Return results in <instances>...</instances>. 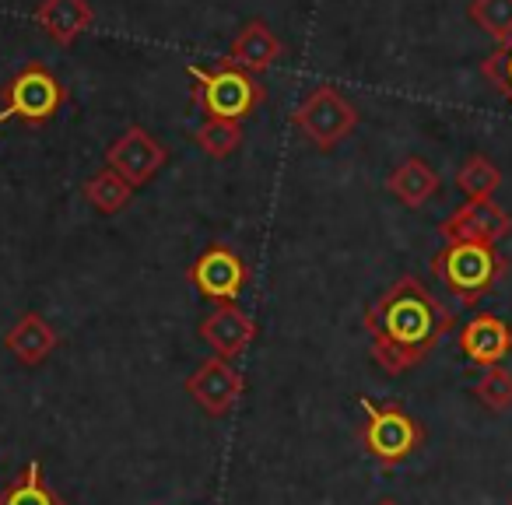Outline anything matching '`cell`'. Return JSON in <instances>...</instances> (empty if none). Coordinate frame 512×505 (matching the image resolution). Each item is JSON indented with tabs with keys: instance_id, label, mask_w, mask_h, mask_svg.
I'll return each mask as SVG.
<instances>
[{
	"instance_id": "6da1fadb",
	"label": "cell",
	"mask_w": 512,
	"mask_h": 505,
	"mask_svg": "<svg viewBox=\"0 0 512 505\" xmlns=\"http://www.w3.org/2000/svg\"><path fill=\"white\" fill-rule=\"evenodd\" d=\"M365 330L372 341V362L386 376H404L439 348L442 337L453 330V313L414 274H404L365 309Z\"/></svg>"
},
{
	"instance_id": "7a4b0ae2",
	"label": "cell",
	"mask_w": 512,
	"mask_h": 505,
	"mask_svg": "<svg viewBox=\"0 0 512 505\" xmlns=\"http://www.w3.org/2000/svg\"><path fill=\"white\" fill-rule=\"evenodd\" d=\"M186 78L193 81V102L207 113V120H235L242 123L264 106L267 88L256 81V74L221 60L218 67H186Z\"/></svg>"
},
{
	"instance_id": "3957f363",
	"label": "cell",
	"mask_w": 512,
	"mask_h": 505,
	"mask_svg": "<svg viewBox=\"0 0 512 505\" xmlns=\"http://www.w3.org/2000/svg\"><path fill=\"white\" fill-rule=\"evenodd\" d=\"M432 274L463 306H474L505 274V257L491 242H446L432 257Z\"/></svg>"
},
{
	"instance_id": "277c9868",
	"label": "cell",
	"mask_w": 512,
	"mask_h": 505,
	"mask_svg": "<svg viewBox=\"0 0 512 505\" xmlns=\"http://www.w3.org/2000/svg\"><path fill=\"white\" fill-rule=\"evenodd\" d=\"M67 106V85L46 64L32 60L8 85H0V127L11 120L43 127Z\"/></svg>"
},
{
	"instance_id": "5b68a950",
	"label": "cell",
	"mask_w": 512,
	"mask_h": 505,
	"mask_svg": "<svg viewBox=\"0 0 512 505\" xmlns=\"http://www.w3.org/2000/svg\"><path fill=\"white\" fill-rule=\"evenodd\" d=\"M365 411V421L358 428L365 453L383 467H400L404 460H411L425 442V428L414 414H407L400 404H376L369 397H358Z\"/></svg>"
},
{
	"instance_id": "8992f818",
	"label": "cell",
	"mask_w": 512,
	"mask_h": 505,
	"mask_svg": "<svg viewBox=\"0 0 512 505\" xmlns=\"http://www.w3.org/2000/svg\"><path fill=\"white\" fill-rule=\"evenodd\" d=\"M292 127L313 144L316 151H330L358 127V109L337 92L334 85H316L292 113Z\"/></svg>"
},
{
	"instance_id": "52a82bcc",
	"label": "cell",
	"mask_w": 512,
	"mask_h": 505,
	"mask_svg": "<svg viewBox=\"0 0 512 505\" xmlns=\"http://www.w3.org/2000/svg\"><path fill=\"white\" fill-rule=\"evenodd\" d=\"M169 162V148L158 141L151 130L144 127H127L116 141H109L106 148V169H113L116 176H123L130 186H144L158 176Z\"/></svg>"
},
{
	"instance_id": "ba28073f",
	"label": "cell",
	"mask_w": 512,
	"mask_h": 505,
	"mask_svg": "<svg viewBox=\"0 0 512 505\" xmlns=\"http://www.w3.org/2000/svg\"><path fill=\"white\" fill-rule=\"evenodd\" d=\"M183 390L190 393V400L204 414L225 418V414H232V407L239 404L242 390H246V376H242L228 358L211 355L186 376Z\"/></svg>"
},
{
	"instance_id": "9c48e42d",
	"label": "cell",
	"mask_w": 512,
	"mask_h": 505,
	"mask_svg": "<svg viewBox=\"0 0 512 505\" xmlns=\"http://www.w3.org/2000/svg\"><path fill=\"white\" fill-rule=\"evenodd\" d=\"M186 278L193 281V288H197L204 299L235 302L242 295V288H246L249 271H246V260H242L232 246L214 242V246H207L204 253L193 260Z\"/></svg>"
},
{
	"instance_id": "30bf717a",
	"label": "cell",
	"mask_w": 512,
	"mask_h": 505,
	"mask_svg": "<svg viewBox=\"0 0 512 505\" xmlns=\"http://www.w3.org/2000/svg\"><path fill=\"white\" fill-rule=\"evenodd\" d=\"M256 334H260L256 320L242 306H235V302H218V309H211L197 327L200 341L218 358H228V362L239 358L256 341Z\"/></svg>"
},
{
	"instance_id": "8fae6325",
	"label": "cell",
	"mask_w": 512,
	"mask_h": 505,
	"mask_svg": "<svg viewBox=\"0 0 512 505\" xmlns=\"http://www.w3.org/2000/svg\"><path fill=\"white\" fill-rule=\"evenodd\" d=\"M439 232L446 242H491L495 246L512 232V218L495 200H467L442 221Z\"/></svg>"
},
{
	"instance_id": "7c38bea8",
	"label": "cell",
	"mask_w": 512,
	"mask_h": 505,
	"mask_svg": "<svg viewBox=\"0 0 512 505\" xmlns=\"http://www.w3.org/2000/svg\"><path fill=\"white\" fill-rule=\"evenodd\" d=\"M456 341H460L463 358L474 365H484V369L502 365L505 358L512 355V327L495 313H477L474 320L460 330Z\"/></svg>"
},
{
	"instance_id": "4fadbf2b",
	"label": "cell",
	"mask_w": 512,
	"mask_h": 505,
	"mask_svg": "<svg viewBox=\"0 0 512 505\" xmlns=\"http://www.w3.org/2000/svg\"><path fill=\"white\" fill-rule=\"evenodd\" d=\"M281 57H285V43L274 36L271 25H267L264 18H249V22L235 32L225 60L249 74H264V71H271Z\"/></svg>"
},
{
	"instance_id": "5bb4252c",
	"label": "cell",
	"mask_w": 512,
	"mask_h": 505,
	"mask_svg": "<svg viewBox=\"0 0 512 505\" xmlns=\"http://www.w3.org/2000/svg\"><path fill=\"white\" fill-rule=\"evenodd\" d=\"M32 18L43 29V36L57 46H74L95 25V11L88 0H39Z\"/></svg>"
},
{
	"instance_id": "9a60e30c",
	"label": "cell",
	"mask_w": 512,
	"mask_h": 505,
	"mask_svg": "<svg viewBox=\"0 0 512 505\" xmlns=\"http://www.w3.org/2000/svg\"><path fill=\"white\" fill-rule=\"evenodd\" d=\"M4 348L22 365H43L60 348V334L39 313H22L15 327L4 334Z\"/></svg>"
},
{
	"instance_id": "2e32d148",
	"label": "cell",
	"mask_w": 512,
	"mask_h": 505,
	"mask_svg": "<svg viewBox=\"0 0 512 505\" xmlns=\"http://www.w3.org/2000/svg\"><path fill=\"white\" fill-rule=\"evenodd\" d=\"M439 172L425 162V158H404L386 179V190L400 200L404 207H421L439 193Z\"/></svg>"
},
{
	"instance_id": "e0dca14e",
	"label": "cell",
	"mask_w": 512,
	"mask_h": 505,
	"mask_svg": "<svg viewBox=\"0 0 512 505\" xmlns=\"http://www.w3.org/2000/svg\"><path fill=\"white\" fill-rule=\"evenodd\" d=\"M0 505H67V498L46 484L39 460H32L11 477L8 488H0Z\"/></svg>"
},
{
	"instance_id": "ac0fdd59",
	"label": "cell",
	"mask_w": 512,
	"mask_h": 505,
	"mask_svg": "<svg viewBox=\"0 0 512 505\" xmlns=\"http://www.w3.org/2000/svg\"><path fill=\"white\" fill-rule=\"evenodd\" d=\"M81 193H85V200L99 214H120L123 207L134 200V186H130L123 176H116L113 169H99L85 186H81Z\"/></svg>"
},
{
	"instance_id": "d6986e66",
	"label": "cell",
	"mask_w": 512,
	"mask_h": 505,
	"mask_svg": "<svg viewBox=\"0 0 512 505\" xmlns=\"http://www.w3.org/2000/svg\"><path fill=\"white\" fill-rule=\"evenodd\" d=\"M456 186L467 200H491V193L502 186V169L488 155H470L456 172Z\"/></svg>"
},
{
	"instance_id": "ffe728a7",
	"label": "cell",
	"mask_w": 512,
	"mask_h": 505,
	"mask_svg": "<svg viewBox=\"0 0 512 505\" xmlns=\"http://www.w3.org/2000/svg\"><path fill=\"white\" fill-rule=\"evenodd\" d=\"M193 141L204 155L211 158H228L242 144V127L235 120H204L193 130Z\"/></svg>"
},
{
	"instance_id": "44dd1931",
	"label": "cell",
	"mask_w": 512,
	"mask_h": 505,
	"mask_svg": "<svg viewBox=\"0 0 512 505\" xmlns=\"http://www.w3.org/2000/svg\"><path fill=\"white\" fill-rule=\"evenodd\" d=\"M470 22L481 32H488L491 39H498V46L512 39V0H470Z\"/></svg>"
},
{
	"instance_id": "7402d4cb",
	"label": "cell",
	"mask_w": 512,
	"mask_h": 505,
	"mask_svg": "<svg viewBox=\"0 0 512 505\" xmlns=\"http://www.w3.org/2000/svg\"><path fill=\"white\" fill-rule=\"evenodd\" d=\"M474 397L481 407L502 414L512 407V372L505 365H491V369L481 372V379L474 383Z\"/></svg>"
},
{
	"instance_id": "603a6c76",
	"label": "cell",
	"mask_w": 512,
	"mask_h": 505,
	"mask_svg": "<svg viewBox=\"0 0 512 505\" xmlns=\"http://www.w3.org/2000/svg\"><path fill=\"white\" fill-rule=\"evenodd\" d=\"M481 71H484V78H488L491 85H495L498 92L512 102V39L509 43H502L488 60H484Z\"/></svg>"
},
{
	"instance_id": "cb8c5ba5",
	"label": "cell",
	"mask_w": 512,
	"mask_h": 505,
	"mask_svg": "<svg viewBox=\"0 0 512 505\" xmlns=\"http://www.w3.org/2000/svg\"><path fill=\"white\" fill-rule=\"evenodd\" d=\"M376 505H400V502H397V498H379Z\"/></svg>"
}]
</instances>
